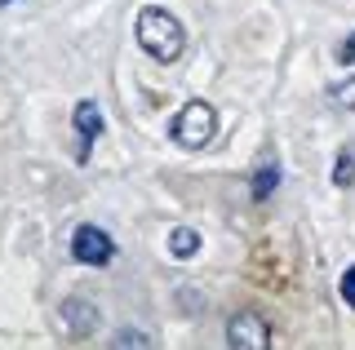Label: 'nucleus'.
Listing matches in <instances>:
<instances>
[{"label": "nucleus", "mask_w": 355, "mask_h": 350, "mask_svg": "<svg viewBox=\"0 0 355 350\" xmlns=\"http://www.w3.org/2000/svg\"><path fill=\"white\" fill-rule=\"evenodd\" d=\"M138 45L151 53L155 62H178L182 58V49H187V31L182 23L169 14V9H160V5H147L138 14Z\"/></svg>", "instance_id": "f257e3e1"}, {"label": "nucleus", "mask_w": 355, "mask_h": 350, "mask_svg": "<svg viewBox=\"0 0 355 350\" xmlns=\"http://www.w3.org/2000/svg\"><path fill=\"white\" fill-rule=\"evenodd\" d=\"M169 133L178 147H187V151H200V147H209L218 133V111L209 102H200V98H191V102L182 107V111L173 116V125H169Z\"/></svg>", "instance_id": "f03ea898"}, {"label": "nucleus", "mask_w": 355, "mask_h": 350, "mask_svg": "<svg viewBox=\"0 0 355 350\" xmlns=\"http://www.w3.org/2000/svg\"><path fill=\"white\" fill-rule=\"evenodd\" d=\"M227 346L231 350H266L271 346V324L258 311H240L227 320Z\"/></svg>", "instance_id": "7ed1b4c3"}, {"label": "nucleus", "mask_w": 355, "mask_h": 350, "mask_svg": "<svg viewBox=\"0 0 355 350\" xmlns=\"http://www.w3.org/2000/svg\"><path fill=\"white\" fill-rule=\"evenodd\" d=\"M71 257L85 261V266H111L116 244H111V235L98 231V226H76L71 231Z\"/></svg>", "instance_id": "20e7f679"}, {"label": "nucleus", "mask_w": 355, "mask_h": 350, "mask_svg": "<svg viewBox=\"0 0 355 350\" xmlns=\"http://www.w3.org/2000/svg\"><path fill=\"white\" fill-rule=\"evenodd\" d=\"M62 324L71 337H94V328L103 324V315H98V302L89 297H67L62 302Z\"/></svg>", "instance_id": "39448f33"}, {"label": "nucleus", "mask_w": 355, "mask_h": 350, "mask_svg": "<svg viewBox=\"0 0 355 350\" xmlns=\"http://www.w3.org/2000/svg\"><path fill=\"white\" fill-rule=\"evenodd\" d=\"M76 133H80V160H89V151H94V142L103 138V111H98V102H80L71 116Z\"/></svg>", "instance_id": "423d86ee"}, {"label": "nucleus", "mask_w": 355, "mask_h": 350, "mask_svg": "<svg viewBox=\"0 0 355 350\" xmlns=\"http://www.w3.org/2000/svg\"><path fill=\"white\" fill-rule=\"evenodd\" d=\"M275 187H280V164H275V156H262L258 169H253V200H266Z\"/></svg>", "instance_id": "0eeeda50"}, {"label": "nucleus", "mask_w": 355, "mask_h": 350, "mask_svg": "<svg viewBox=\"0 0 355 350\" xmlns=\"http://www.w3.org/2000/svg\"><path fill=\"white\" fill-rule=\"evenodd\" d=\"M196 253H200V231H196V226H173V231H169V257L191 261Z\"/></svg>", "instance_id": "6e6552de"}, {"label": "nucleus", "mask_w": 355, "mask_h": 350, "mask_svg": "<svg viewBox=\"0 0 355 350\" xmlns=\"http://www.w3.org/2000/svg\"><path fill=\"white\" fill-rule=\"evenodd\" d=\"M329 102L338 107V111H355V75H347V80H338L329 89Z\"/></svg>", "instance_id": "1a4fd4ad"}, {"label": "nucleus", "mask_w": 355, "mask_h": 350, "mask_svg": "<svg viewBox=\"0 0 355 350\" xmlns=\"http://www.w3.org/2000/svg\"><path fill=\"white\" fill-rule=\"evenodd\" d=\"M333 182H338V187H351L355 182V156L351 151H338V160H333Z\"/></svg>", "instance_id": "9d476101"}, {"label": "nucleus", "mask_w": 355, "mask_h": 350, "mask_svg": "<svg viewBox=\"0 0 355 350\" xmlns=\"http://www.w3.org/2000/svg\"><path fill=\"white\" fill-rule=\"evenodd\" d=\"M111 346H116V350L120 346H151V337L147 333H133V328H120V333L111 337Z\"/></svg>", "instance_id": "9b49d317"}, {"label": "nucleus", "mask_w": 355, "mask_h": 350, "mask_svg": "<svg viewBox=\"0 0 355 350\" xmlns=\"http://www.w3.org/2000/svg\"><path fill=\"white\" fill-rule=\"evenodd\" d=\"M338 288H342V302H347V306H355V266H347V270H342V284H338Z\"/></svg>", "instance_id": "f8f14e48"}, {"label": "nucleus", "mask_w": 355, "mask_h": 350, "mask_svg": "<svg viewBox=\"0 0 355 350\" xmlns=\"http://www.w3.org/2000/svg\"><path fill=\"white\" fill-rule=\"evenodd\" d=\"M338 58H342V62H347V67H351V62H355V31H351V36H347V45H342V49H338Z\"/></svg>", "instance_id": "ddd939ff"}, {"label": "nucleus", "mask_w": 355, "mask_h": 350, "mask_svg": "<svg viewBox=\"0 0 355 350\" xmlns=\"http://www.w3.org/2000/svg\"><path fill=\"white\" fill-rule=\"evenodd\" d=\"M0 5H14V0H0Z\"/></svg>", "instance_id": "4468645a"}]
</instances>
